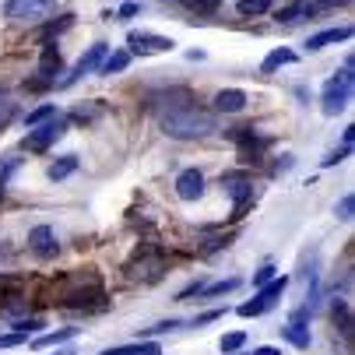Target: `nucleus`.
<instances>
[{
  "instance_id": "1",
  "label": "nucleus",
  "mask_w": 355,
  "mask_h": 355,
  "mask_svg": "<svg viewBox=\"0 0 355 355\" xmlns=\"http://www.w3.org/2000/svg\"><path fill=\"white\" fill-rule=\"evenodd\" d=\"M159 123L176 141H197V137H208V134L218 130V120L211 113H205V110H197V106L166 110V113H159Z\"/></svg>"
},
{
  "instance_id": "2",
  "label": "nucleus",
  "mask_w": 355,
  "mask_h": 355,
  "mask_svg": "<svg viewBox=\"0 0 355 355\" xmlns=\"http://www.w3.org/2000/svg\"><path fill=\"white\" fill-rule=\"evenodd\" d=\"M352 81H355V74H352V57H348L345 67H341V74L331 78L324 85V92H320V110L327 116H338V113L348 110V103H352Z\"/></svg>"
},
{
  "instance_id": "3",
  "label": "nucleus",
  "mask_w": 355,
  "mask_h": 355,
  "mask_svg": "<svg viewBox=\"0 0 355 355\" xmlns=\"http://www.w3.org/2000/svg\"><path fill=\"white\" fill-rule=\"evenodd\" d=\"M57 11V0H4V18L15 25H39Z\"/></svg>"
},
{
  "instance_id": "4",
  "label": "nucleus",
  "mask_w": 355,
  "mask_h": 355,
  "mask_svg": "<svg viewBox=\"0 0 355 355\" xmlns=\"http://www.w3.org/2000/svg\"><path fill=\"white\" fill-rule=\"evenodd\" d=\"M67 134V120L64 116H49L46 123H35V127H28V134H25V141H21V148L25 151H32V155H42V151H49L57 144V137H64Z\"/></svg>"
},
{
  "instance_id": "5",
  "label": "nucleus",
  "mask_w": 355,
  "mask_h": 355,
  "mask_svg": "<svg viewBox=\"0 0 355 355\" xmlns=\"http://www.w3.org/2000/svg\"><path fill=\"white\" fill-rule=\"evenodd\" d=\"M285 288H288V278L282 275V278H271V282H264L261 288H257V295H253L250 302H243L239 306V317H261V313H268L275 302L285 295Z\"/></svg>"
},
{
  "instance_id": "6",
  "label": "nucleus",
  "mask_w": 355,
  "mask_h": 355,
  "mask_svg": "<svg viewBox=\"0 0 355 355\" xmlns=\"http://www.w3.org/2000/svg\"><path fill=\"white\" fill-rule=\"evenodd\" d=\"M60 64H64V60H60V49L46 42V46H42V57H39V71H35L39 78H32L25 88H32V92L53 88V85H57V74H60Z\"/></svg>"
},
{
  "instance_id": "7",
  "label": "nucleus",
  "mask_w": 355,
  "mask_h": 355,
  "mask_svg": "<svg viewBox=\"0 0 355 355\" xmlns=\"http://www.w3.org/2000/svg\"><path fill=\"white\" fill-rule=\"evenodd\" d=\"M232 137H236V144H239V162H243V166H257V162L264 159V144H268V141H261L253 127H236Z\"/></svg>"
},
{
  "instance_id": "8",
  "label": "nucleus",
  "mask_w": 355,
  "mask_h": 355,
  "mask_svg": "<svg viewBox=\"0 0 355 355\" xmlns=\"http://www.w3.org/2000/svg\"><path fill=\"white\" fill-rule=\"evenodd\" d=\"M127 46H130V53H137V57H151V53H169L176 42L166 39V35H155V32H130Z\"/></svg>"
},
{
  "instance_id": "9",
  "label": "nucleus",
  "mask_w": 355,
  "mask_h": 355,
  "mask_svg": "<svg viewBox=\"0 0 355 355\" xmlns=\"http://www.w3.org/2000/svg\"><path fill=\"white\" fill-rule=\"evenodd\" d=\"M103 60H106V42H95V46H88V53L74 64V71L64 78V81H57L60 88H71L78 78H85V74H95L98 67H103Z\"/></svg>"
},
{
  "instance_id": "10",
  "label": "nucleus",
  "mask_w": 355,
  "mask_h": 355,
  "mask_svg": "<svg viewBox=\"0 0 355 355\" xmlns=\"http://www.w3.org/2000/svg\"><path fill=\"white\" fill-rule=\"evenodd\" d=\"M64 306L67 310H106V292L98 288V282L92 288H74L64 295Z\"/></svg>"
},
{
  "instance_id": "11",
  "label": "nucleus",
  "mask_w": 355,
  "mask_h": 355,
  "mask_svg": "<svg viewBox=\"0 0 355 355\" xmlns=\"http://www.w3.org/2000/svg\"><path fill=\"white\" fill-rule=\"evenodd\" d=\"M222 187H225L229 197H232V215L243 218V211L253 205V183L243 180V176H222Z\"/></svg>"
},
{
  "instance_id": "12",
  "label": "nucleus",
  "mask_w": 355,
  "mask_h": 355,
  "mask_svg": "<svg viewBox=\"0 0 355 355\" xmlns=\"http://www.w3.org/2000/svg\"><path fill=\"white\" fill-rule=\"evenodd\" d=\"M166 271V261L159 253H137V261L130 264V278L134 282H159Z\"/></svg>"
},
{
  "instance_id": "13",
  "label": "nucleus",
  "mask_w": 355,
  "mask_h": 355,
  "mask_svg": "<svg viewBox=\"0 0 355 355\" xmlns=\"http://www.w3.org/2000/svg\"><path fill=\"white\" fill-rule=\"evenodd\" d=\"M28 246L39 253V257H57V250H60L57 232L49 229V225H35V229L28 232Z\"/></svg>"
},
{
  "instance_id": "14",
  "label": "nucleus",
  "mask_w": 355,
  "mask_h": 355,
  "mask_svg": "<svg viewBox=\"0 0 355 355\" xmlns=\"http://www.w3.org/2000/svg\"><path fill=\"white\" fill-rule=\"evenodd\" d=\"M176 193H180V200H197L200 193H205V173L200 169H183L176 176Z\"/></svg>"
},
{
  "instance_id": "15",
  "label": "nucleus",
  "mask_w": 355,
  "mask_h": 355,
  "mask_svg": "<svg viewBox=\"0 0 355 355\" xmlns=\"http://www.w3.org/2000/svg\"><path fill=\"white\" fill-rule=\"evenodd\" d=\"M317 15H320V8L313 4V0H295V4H285V8L278 11V21L295 25V21H310V18H317Z\"/></svg>"
},
{
  "instance_id": "16",
  "label": "nucleus",
  "mask_w": 355,
  "mask_h": 355,
  "mask_svg": "<svg viewBox=\"0 0 355 355\" xmlns=\"http://www.w3.org/2000/svg\"><path fill=\"white\" fill-rule=\"evenodd\" d=\"M21 292H25V278L21 275L0 271V306H15V302H21Z\"/></svg>"
},
{
  "instance_id": "17",
  "label": "nucleus",
  "mask_w": 355,
  "mask_h": 355,
  "mask_svg": "<svg viewBox=\"0 0 355 355\" xmlns=\"http://www.w3.org/2000/svg\"><path fill=\"white\" fill-rule=\"evenodd\" d=\"M243 106H246V92L243 88H222L215 95V110L218 113H239Z\"/></svg>"
},
{
  "instance_id": "18",
  "label": "nucleus",
  "mask_w": 355,
  "mask_h": 355,
  "mask_svg": "<svg viewBox=\"0 0 355 355\" xmlns=\"http://www.w3.org/2000/svg\"><path fill=\"white\" fill-rule=\"evenodd\" d=\"M151 103H155L159 113H166V110H180V106H190V92H187V88H173V92L155 95Z\"/></svg>"
},
{
  "instance_id": "19",
  "label": "nucleus",
  "mask_w": 355,
  "mask_h": 355,
  "mask_svg": "<svg viewBox=\"0 0 355 355\" xmlns=\"http://www.w3.org/2000/svg\"><path fill=\"white\" fill-rule=\"evenodd\" d=\"M345 39H352V28L348 25H341V28H327V32H317V35H310V49H324V46H334V42H345Z\"/></svg>"
},
{
  "instance_id": "20",
  "label": "nucleus",
  "mask_w": 355,
  "mask_h": 355,
  "mask_svg": "<svg viewBox=\"0 0 355 355\" xmlns=\"http://www.w3.org/2000/svg\"><path fill=\"white\" fill-rule=\"evenodd\" d=\"M98 355H162V348L155 341H137V345H120V348H106V352H98Z\"/></svg>"
},
{
  "instance_id": "21",
  "label": "nucleus",
  "mask_w": 355,
  "mask_h": 355,
  "mask_svg": "<svg viewBox=\"0 0 355 355\" xmlns=\"http://www.w3.org/2000/svg\"><path fill=\"white\" fill-rule=\"evenodd\" d=\"M81 334V327H60V331H53V334H39L32 345L35 348H49V345H64V341H74Z\"/></svg>"
},
{
  "instance_id": "22",
  "label": "nucleus",
  "mask_w": 355,
  "mask_h": 355,
  "mask_svg": "<svg viewBox=\"0 0 355 355\" xmlns=\"http://www.w3.org/2000/svg\"><path fill=\"white\" fill-rule=\"evenodd\" d=\"M74 169H78V155H60V159H57L53 166L46 169V176L57 183V180H67V176H71Z\"/></svg>"
},
{
  "instance_id": "23",
  "label": "nucleus",
  "mask_w": 355,
  "mask_h": 355,
  "mask_svg": "<svg viewBox=\"0 0 355 355\" xmlns=\"http://www.w3.org/2000/svg\"><path fill=\"white\" fill-rule=\"evenodd\" d=\"M285 64H295V53H292V49H275V53H268V60L261 64V71H264V74H275V71L285 67Z\"/></svg>"
},
{
  "instance_id": "24",
  "label": "nucleus",
  "mask_w": 355,
  "mask_h": 355,
  "mask_svg": "<svg viewBox=\"0 0 355 355\" xmlns=\"http://www.w3.org/2000/svg\"><path fill=\"white\" fill-rule=\"evenodd\" d=\"M236 11H239L243 18H257V15H268V11H271V0H239Z\"/></svg>"
},
{
  "instance_id": "25",
  "label": "nucleus",
  "mask_w": 355,
  "mask_h": 355,
  "mask_svg": "<svg viewBox=\"0 0 355 355\" xmlns=\"http://www.w3.org/2000/svg\"><path fill=\"white\" fill-rule=\"evenodd\" d=\"M232 288H239V278H225V282H215V285H200L197 299H211V295H225V292H232Z\"/></svg>"
},
{
  "instance_id": "26",
  "label": "nucleus",
  "mask_w": 355,
  "mask_h": 355,
  "mask_svg": "<svg viewBox=\"0 0 355 355\" xmlns=\"http://www.w3.org/2000/svg\"><path fill=\"white\" fill-rule=\"evenodd\" d=\"M130 64V53H127V49H120V53H106V60H103V67H98V71H103V74H120L123 67Z\"/></svg>"
},
{
  "instance_id": "27",
  "label": "nucleus",
  "mask_w": 355,
  "mask_h": 355,
  "mask_svg": "<svg viewBox=\"0 0 355 355\" xmlns=\"http://www.w3.org/2000/svg\"><path fill=\"white\" fill-rule=\"evenodd\" d=\"M21 169V159H15V155H8V159H0V190H8V183H11V176Z\"/></svg>"
},
{
  "instance_id": "28",
  "label": "nucleus",
  "mask_w": 355,
  "mask_h": 355,
  "mask_svg": "<svg viewBox=\"0 0 355 355\" xmlns=\"http://www.w3.org/2000/svg\"><path fill=\"white\" fill-rule=\"evenodd\" d=\"M49 116H57V106H49V103H46V106H39V110H32V113L25 116V127H35V123H46Z\"/></svg>"
},
{
  "instance_id": "29",
  "label": "nucleus",
  "mask_w": 355,
  "mask_h": 355,
  "mask_svg": "<svg viewBox=\"0 0 355 355\" xmlns=\"http://www.w3.org/2000/svg\"><path fill=\"white\" fill-rule=\"evenodd\" d=\"M74 25V15H64L60 21H49L46 25V32H42V39H53V35H60V32H67Z\"/></svg>"
},
{
  "instance_id": "30",
  "label": "nucleus",
  "mask_w": 355,
  "mask_h": 355,
  "mask_svg": "<svg viewBox=\"0 0 355 355\" xmlns=\"http://www.w3.org/2000/svg\"><path fill=\"white\" fill-rule=\"evenodd\" d=\"M187 8L197 11V15H215L222 8V0H187Z\"/></svg>"
},
{
  "instance_id": "31",
  "label": "nucleus",
  "mask_w": 355,
  "mask_h": 355,
  "mask_svg": "<svg viewBox=\"0 0 355 355\" xmlns=\"http://www.w3.org/2000/svg\"><path fill=\"white\" fill-rule=\"evenodd\" d=\"M243 345H246V334L243 331H232V334L222 338V352H239Z\"/></svg>"
},
{
  "instance_id": "32",
  "label": "nucleus",
  "mask_w": 355,
  "mask_h": 355,
  "mask_svg": "<svg viewBox=\"0 0 355 355\" xmlns=\"http://www.w3.org/2000/svg\"><path fill=\"white\" fill-rule=\"evenodd\" d=\"M176 327H183V324H180V320H162V324H155V327H144L141 338H155V334H166V331H176Z\"/></svg>"
},
{
  "instance_id": "33",
  "label": "nucleus",
  "mask_w": 355,
  "mask_h": 355,
  "mask_svg": "<svg viewBox=\"0 0 355 355\" xmlns=\"http://www.w3.org/2000/svg\"><path fill=\"white\" fill-rule=\"evenodd\" d=\"M15 116H18V106H15V103H8V98H0V130H4Z\"/></svg>"
},
{
  "instance_id": "34",
  "label": "nucleus",
  "mask_w": 355,
  "mask_h": 355,
  "mask_svg": "<svg viewBox=\"0 0 355 355\" xmlns=\"http://www.w3.org/2000/svg\"><path fill=\"white\" fill-rule=\"evenodd\" d=\"M352 211H355V197L345 193V197H341V205H338V218H341V222H352Z\"/></svg>"
},
{
  "instance_id": "35",
  "label": "nucleus",
  "mask_w": 355,
  "mask_h": 355,
  "mask_svg": "<svg viewBox=\"0 0 355 355\" xmlns=\"http://www.w3.org/2000/svg\"><path fill=\"white\" fill-rule=\"evenodd\" d=\"M25 341H28V334H21V331L0 334V348H15V345H25Z\"/></svg>"
},
{
  "instance_id": "36",
  "label": "nucleus",
  "mask_w": 355,
  "mask_h": 355,
  "mask_svg": "<svg viewBox=\"0 0 355 355\" xmlns=\"http://www.w3.org/2000/svg\"><path fill=\"white\" fill-rule=\"evenodd\" d=\"M42 327V320L39 317H28V320H15V331H21V334H35Z\"/></svg>"
},
{
  "instance_id": "37",
  "label": "nucleus",
  "mask_w": 355,
  "mask_h": 355,
  "mask_svg": "<svg viewBox=\"0 0 355 355\" xmlns=\"http://www.w3.org/2000/svg\"><path fill=\"white\" fill-rule=\"evenodd\" d=\"M275 271H278L275 264H264V268H261L257 275H253V285H257V288H261L264 282H271V278H275Z\"/></svg>"
},
{
  "instance_id": "38",
  "label": "nucleus",
  "mask_w": 355,
  "mask_h": 355,
  "mask_svg": "<svg viewBox=\"0 0 355 355\" xmlns=\"http://www.w3.org/2000/svg\"><path fill=\"white\" fill-rule=\"evenodd\" d=\"M348 151H352V144H341V148H338V151H331V155H327V159H324V166H327V169H331V166H338V162H341V159H345V155H348Z\"/></svg>"
},
{
  "instance_id": "39",
  "label": "nucleus",
  "mask_w": 355,
  "mask_h": 355,
  "mask_svg": "<svg viewBox=\"0 0 355 355\" xmlns=\"http://www.w3.org/2000/svg\"><path fill=\"white\" fill-rule=\"evenodd\" d=\"M137 11H141V4H134V0H130V4H123V8L116 11V18H120V21H127V18H134Z\"/></svg>"
},
{
  "instance_id": "40",
  "label": "nucleus",
  "mask_w": 355,
  "mask_h": 355,
  "mask_svg": "<svg viewBox=\"0 0 355 355\" xmlns=\"http://www.w3.org/2000/svg\"><path fill=\"white\" fill-rule=\"evenodd\" d=\"M222 317V310H211V313H200L197 320H193V327H205V324H211V320H218Z\"/></svg>"
},
{
  "instance_id": "41",
  "label": "nucleus",
  "mask_w": 355,
  "mask_h": 355,
  "mask_svg": "<svg viewBox=\"0 0 355 355\" xmlns=\"http://www.w3.org/2000/svg\"><path fill=\"white\" fill-rule=\"evenodd\" d=\"M250 355H282V352H278L275 345H261V348H253Z\"/></svg>"
},
{
  "instance_id": "42",
  "label": "nucleus",
  "mask_w": 355,
  "mask_h": 355,
  "mask_svg": "<svg viewBox=\"0 0 355 355\" xmlns=\"http://www.w3.org/2000/svg\"><path fill=\"white\" fill-rule=\"evenodd\" d=\"M313 4H317L320 11H327V8H338V4H348V0H313Z\"/></svg>"
},
{
  "instance_id": "43",
  "label": "nucleus",
  "mask_w": 355,
  "mask_h": 355,
  "mask_svg": "<svg viewBox=\"0 0 355 355\" xmlns=\"http://www.w3.org/2000/svg\"><path fill=\"white\" fill-rule=\"evenodd\" d=\"M57 355H78V352H74V348H60Z\"/></svg>"
},
{
  "instance_id": "44",
  "label": "nucleus",
  "mask_w": 355,
  "mask_h": 355,
  "mask_svg": "<svg viewBox=\"0 0 355 355\" xmlns=\"http://www.w3.org/2000/svg\"><path fill=\"white\" fill-rule=\"evenodd\" d=\"M225 355H250V352H225Z\"/></svg>"
},
{
  "instance_id": "45",
  "label": "nucleus",
  "mask_w": 355,
  "mask_h": 355,
  "mask_svg": "<svg viewBox=\"0 0 355 355\" xmlns=\"http://www.w3.org/2000/svg\"><path fill=\"white\" fill-rule=\"evenodd\" d=\"M0 98H8V92H4V88H0Z\"/></svg>"
},
{
  "instance_id": "46",
  "label": "nucleus",
  "mask_w": 355,
  "mask_h": 355,
  "mask_svg": "<svg viewBox=\"0 0 355 355\" xmlns=\"http://www.w3.org/2000/svg\"><path fill=\"white\" fill-rule=\"evenodd\" d=\"M0 197H4V190H0Z\"/></svg>"
}]
</instances>
